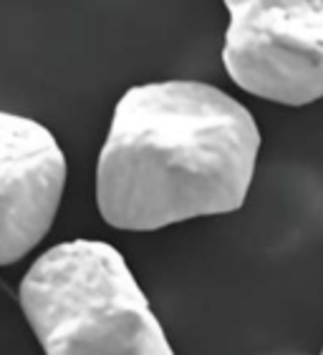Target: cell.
Instances as JSON below:
<instances>
[{"label":"cell","mask_w":323,"mask_h":355,"mask_svg":"<svg viewBox=\"0 0 323 355\" xmlns=\"http://www.w3.org/2000/svg\"><path fill=\"white\" fill-rule=\"evenodd\" d=\"M260 129L240 101L202 81H151L124 91L97 162L106 225L154 232L238 212L253 184Z\"/></svg>","instance_id":"cell-1"},{"label":"cell","mask_w":323,"mask_h":355,"mask_svg":"<svg viewBox=\"0 0 323 355\" xmlns=\"http://www.w3.org/2000/svg\"><path fill=\"white\" fill-rule=\"evenodd\" d=\"M18 300L46 355H174L124 254L101 239L46 250Z\"/></svg>","instance_id":"cell-2"},{"label":"cell","mask_w":323,"mask_h":355,"mask_svg":"<svg viewBox=\"0 0 323 355\" xmlns=\"http://www.w3.org/2000/svg\"><path fill=\"white\" fill-rule=\"evenodd\" d=\"M222 3V66L238 89L283 106L323 98V0Z\"/></svg>","instance_id":"cell-3"},{"label":"cell","mask_w":323,"mask_h":355,"mask_svg":"<svg viewBox=\"0 0 323 355\" xmlns=\"http://www.w3.org/2000/svg\"><path fill=\"white\" fill-rule=\"evenodd\" d=\"M66 157L43 123L0 111V267L38 247L61 207Z\"/></svg>","instance_id":"cell-4"},{"label":"cell","mask_w":323,"mask_h":355,"mask_svg":"<svg viewBox=\"0 0 323 355\" xmlns=\"http://www.w3.org/2000/svg\"><path fill=\"white\" fill-rule=\"evenodd\" d=\"M321 355H323V350H321Z\"/></svg>","instance_id":"cell-5"}]
</instances>
